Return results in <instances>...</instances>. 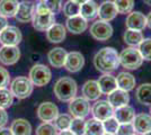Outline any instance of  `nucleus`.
Listing matches in <instances>:
<instances>
[{
    "label": "nucleus",
    "mask_w": 151,
    "mask_h": 135,
    "mask_svg": "<svg viewBox=\"0 0 151 135\" xmlns=\"http://www.w3.org/2000/svg\"><path fill=\"white\" fill-rule=\"evenodd\" d=\"M103 135H114V134H108V133H104Z\"/></svg>",
    "instance_id": "obj_52"
},
{
    "label": "nucleus",
    "mask_w": 151,
    "mask_h": 135,
    "mask_svg": "<svg viewBox=\"0 0 151 135\" xmlns=\"http://www.w3.org/2000/svg\"><path fill=\"white\" fill-rule=\"evenodd\" d=\"M150 113H151V108H150Z\"/></svg>",
    "instance_id": "obj_54"
},
{
    "label": "nucleus",
    "mask_w": 151,
    "mask_h": 135,
    "mask_svg": "<svg viewBox=\"0 0 151 135\" xmlns=\"http://www.w3.org/2000/svg\"><path fill=\"white\" fill-rule=\"evenodd\" d=\"M8 122V114L4 108H0V129L4 127Z\"/></svg>",
    "instance_id": "obj_43"
},
{
    "label": "nucleus",
    "mask_w": 151,
    "mask_h": 135,
    "mask_svg": "<svg viewBox=\"0 0 151 135\" xmlns=\"http://www.w3.org/2000/svg\"><path fill=\"white\" fill-rule=\"evenodd\" d=\"M133 135H138V134H133Z\"/></svg>",
    "instance_id": "obj_53"
},
{
    "label": "nucleus",
    "mask_w": 151,
    "mask_h": 135,
    "mask_svg": "<svg viewBox=\"0 0 151 135\" xmlns=\"http://www.w3.org/2000/svg\"><path fill=\"white\" fill-rule=\"evenodd\" d=\"M10 129L13 132V135H31L32 134V125L28 121L24 118L15 119L12 123Z\"/></svg>",
    "instance_id": "obj_27"
},
{
    "label": "nucleus",
    "mask_w": 151,
    "mask_h": 135,
    "mask_svg": "<svg viewBox=\"0 0 151 135\" xmlns=\"http://www.w3.org/2000/svg\"><path fill=\"white\" fill-rule=\"evenodd\" d=\"M69 131L75 135H85L86 131V122L83 121V118H73L71 121Z\"/></svg>",
    "instance_id": "obj_35"
},
{
    "label": "nucleus",
    "mask_w": 151,
    "mask_h": 135,
    "mask_svg": "<svg viewBox=\"0 0 151 135\" xmlns=\"http://www.w3.org/2000/svg\"><path fill=\"white\" fill-rule=\"evenodd\" d=\"M147 26L151 29V11L149 13V15L147 16Z\"/></svg>",
    "instance_id": "obj_46"
},
{
    "label": "nucleus",
    "mask_w": 151,
    "mask_h": 135,
    "mask_svg": "<svg viewBox=\"0 0 151 135\" xmlns=\"http://www.w3.org/2000/svg\"><path fill=\"white\" fill-rule=\"evenodd\" d=\"M143 135H151V132H148V133H145V134H143Z\"/></svg>",
    "instance_id": "obj_50"
},
{
    "label": "nucleus",
    "mask_w": 151,
    "mask_h": 135,
    "mask_svg": "<svg viewBox=\"0 0 151 135\" xmlns=\"http://www.w3.org/2000/svg\"><path fill=\"white\" fill-rule=\"evenodd\" d=\"M134 132L135 131L132 123H124V124H120L115 135H133Z\"/></svg>",
    "instance_id": "obj_41"
},
{
    "label": "nucleus",
    "mask_w": 151,
    "mask_h": 135,
    "mask_svg": "<svg viewBox=\"0 0 151 135\" xmlns=\"http://www.w3.org/2000/svg\"><path fill=\"white\" fill-rule=\"evenodd\" d=\"M94 65L103 73H109L119 68L120 54L113 47H103L95 55Z\"/></svg>",
    "instance_id": "obj_1"
},
{
    "label": "nucleus",
    "mask_w": 151,
    "mask_h": 135,
    "mask_svg": "<svg viewBox=\"0 0 151 135\" xmlns=\"http://www.w3.org/2000/svg\"><path fill=\"white\" fill-rule=\"evenodd\" d=\"M105 131L103 127V122L96 118H90L86 122L85 135H103Z\"/></svg>",
    "instance_id": "obj_30"
},
{
    "label": "nucleus",
    "mask_w": 151,
    "mask_h": 135,
    "mask_svg": "<svg viewBox=\"0 0 151 135\" xmlns=\"http://www.w3.org/2000/svg\"><path fill=\"white\" fill-rule=\"evenodd\" d=\"M35 9L36 7L32 1H23L19 2V7L17 13L15 15V18L19 23H28L33 20L34 14H35Z\"/></svg>",
    "instance_id": "obj_13"
},
{
    "label": "nucleus",
    "mask_w": 151,
    "mask_h": 135,
    "mask_svg": "<svg viewBox=\"0 0 151 135\" xmlns=\"http://www.w3.org/2000/svg\"><path fill=\"white\" fill-rule=\"evenodd\" d=\"M87 27H88L87 20L80 15L70 17L67 19V29L72 34H81L87 29Z\"/></svg>",
    "instance_id": "obj_20"
},
{
    "label": "nucleus",
    "mask_w": 151,
    "mask_h": 135,
    "mask_svg": "<svg viewBox=\"0 0 151 135\" xmlns=\"http://www.w3.org/2000/svg\"><path fill=\"white\" fill-rule=\"evenodd\" d=\"M116 82H117V88L124 91H131L135 87V78L133 77L129 72H120L116 77Z\"/></svg>",
    "instance_id": "obj_25"
},
{
    "label": "nucleus",
    "mask_w": 151,
    "mask_h": 135,
    "mask_svg": "<svg viewBox=\"0 0 151 135\" xmlns=\"http://www.w3.org/2000/svg\"><path fill=\"white\" fill-rule=\"evenodd\" d=\"M14 96L10 90L7 88H2L0 89V108L6 109L8 107H10L13 105Z\"/></svg>",
    "instance_id": "obj_34"
},
{
    "label": "nucleus",
    "mask_w": 151,
    "mask_h": 135,
    "mask_svg": "<svg viewBox=\"0 0 151 135\" xmlns=\"http://www.w3.org/2000/svg\"><path fill=\"white\" fill-rule=\"evenodd\" d=\"M7 26H8V21H7V18L0 15V32H2V31L6 28Z\"/></svg>",
    "instance_id": "obj_44"
},
{
    "label": "nucleus",
    "mask_w": 151,
    "mask_h": 135,
    "mask_svg": "<svg viewBox=\"0 0 151 135\" xmlns=\"http://www.w3.org/2000/svg\"><path fill=\"white\" fill-rule=\"evenodd\" d=\"M54 95L61 101H71L77 95V84L72 78L63 77L54 84Z\"/></svg>",
    "instance_id": "obj_3"
},
{
    "label": "nucleus",
    "mask_w": 151,
    "mask_h": 135,
    "mask_svg": "<svg viewBox=\"0 0 151 135\" xmlns=\"http://www.w3.org/2000/svg\"><path fill=\"white\" fill-rule=\"evenodd\" d=\"M69 111L76 118H85L90 113L89 101L83 97L73 98L69 104Z\"/></svg>",
    "instance_id": "obj_9"
},
{
    "label": "nucleus",
    "mask_w": 151,
    "mask_h": 135,
    "mask_svg": "<svg viewBox=\"0 0 151 135\" xmlns=\"http://www.w3.org/2000/svg\"><path fill=\"white\" fill-rule=\"evenodd\" d=\"M33 87H34V84H32L29 78L17 77L15 78L10 84V91L14 97H16L18 99H25L32 95Z\"/></svg>",
    "instance_id": "obj_5"
},
{
    "label": "nucleus",
    "mask_w": 151,
    "mask_h": 135,
    "mask_svg": "<svg viewBox=\"0 0 151 135\" xmlns=\"http://www.w3.org/2000/svg\"><path fill=\"white\" fill-rule=\"evenodd\" d=\"M33 27L40 32H46L52 25L55 24V15L51 13L43 2H40L33 17Z\"/></svg>",
    "instance_id": "obj_2"
},
{
    "label": "nucleus",
    "mask_w": 151,
    "mask_h": 135,
    "mask_svg": "<svg viewBox=\"0 0 151 135\" xmlns=\"http://www.w3.org/2000/svg\"><path fill=\"white\" fill-rule=\"evenodd\" d=\"M133 127L134 131L139 134H145L151 132V116L148 114H139L133 119Z\"/></svg>",
    "instance_id": "obj_17"
},
{
    "label": "nucleus",
    "mask_w": 151,
    "mask_h": 135,
    "mask_svg": "<svg viewBox=\"0 0 151 135\" xmlns=\"http://www.w3.org/2000/svg\"><path fill=\"white\" fill-rule=\"evenodd\" d=\"M91 113L94 118L104 122L105 119L114 116V108L107 100H97L91 108Z\"/></svg>",
    "instance_id": "obj_10"
},
{
    "label": "nucleus",
    "mask_w": 151,
    "mask_h": 135,
    "mask_svg": "<svg viewBox=\"0 0 151 135\" xmlns=\"http://www.w3.org/2000/svg\"><path fill=\"white\" fill-rule=\"evenodd\" d=\"M119 126H120V123L117 122V119L114 116L107 118V119H105L103 122L104 131H105V133H108V134H114V135L116 134Z\"/></svg>",
    "instance_id": "obj_39"
},
{
    "label": "nucleus",
    "mask_w": 151,
    "mask_h": 135,
    "mask_svg": "<svg viewBox=\"0 0 151 135\" xmlns=\"http://www.w3.org/2000/svg\"><path fill=\"white\" fill-rule=\"evenodd\" d=\"M20 59V51L17 46H6L0 47V63L4 65H13Z\"/></svg>",
    "instance_id": "obj_12"
},
{
    "label": "nucleus",
    "mask_w": 151,
    "mask_h": 135,
    "mask_svg": "<svg viewBox=\"0 0 151 135\" xmlns=\"http://www.w3.org/2000/svg\"><path fill=\"white\" fill-rule=\"evenodd\" d=\"M80 7H81L80 4L76 2L73 0H69L63 5V13L68 18L79 16L80 15Z\"/></svg>",
    "instance_id": "obj_33"
},
{
    "label": "nucleus",
    "mask_w": 151,
    "mask_h": 135,
    "mask_svg": "<svg viewBox=\"0 0 151 135\" xmlns=\"http://www.w3.org/2000/svg\"><path fill=\"white\" fill-rule=\"evenodd\" d=\"M59 116V109L57 105L51 101L42 103L37 108V117L42 122L51 123Z\"/></svg>",
    "instance_id": "obj_11"
},
{
    "label": "nucleus",
    "mask_w": 151,
    "mask_h": 135,
    "mask_svg": "<svg viewBox=\"0 0 151 135\" xmlns=\"http://www.w3.org/2000/svg\"><path fill=\"white\" fill-rule=\"evenodd\" d=\"M22 32L16 26H7L0 32V43L6 46H17L22 42Z\"/></svg>",
    "instance_id": "obj_8"
},
{
    "label": "nucleus",
    "mask_w": 151,
    "mask_h": 135,
    "mask_svg": "<svg viewBox=\"0 0 151 135\" xmlns=\"http://www.w3.org/2000/svg\"><path fill=\"white\" fill-rule=\"evenodd\" d=\"M143 2L148 6H151V0H143Z\"/></svg>",
    "instance_id": "obj_49"
},
{
    "label": "nucleus",
    "mask_w": 151,
    "mask_h": 135,
    "mask_svg": "<svg viewBox=\"0 0 151 135\" xmlns=\"http://www.w3.org/2000/svg\"><path fill=\"white\" fill-rule=\"evenodd\" d=\"M125 26L127 29H134V31L141 32L147 27V17L140 11L130 13L126 18Z\"/></svg>",
    "instance_id": "obj_15"
},
{
    "label": "nucleus",
    "mask_w": 151,
    "mask_h": 135,
    "mask_svg": "<svg viewBox=\"0 0 151 135\" xmlns=\"http://www.w3.org/2000/svg\"><path fill=\"white\" fill-rule=\"evenodd\" d=\"M73 1H76V2H78V4H80V5H82V4L87 2V1H89V0H73Z\"/></svg>",
    "instance_id": "obj_48"
},
{
    "label": "nucleus",
    "mask_w": 151,
    "mask_h": 135,
    "mask_svg": "<svg viewBox=\"0 0 151 135\" xmlns=\"http://www.w3.org/2000/svg\"><path fill=\"white\" fill-rule=\"evenodd\" d=\"M67 55H68V53H67V51L64 49H62V47H55V49H53V50H51L49 52L47 59H49V61H50L52 66L59 69V68L64 66Z\"/></svg>",
    "instance_id": "obj_22"
},
{
    "label": "nucleus",
    "mask_w": 151,
    "mask_h": 135,
    "mask_svg": "<svg viewBox=\"0 0 151 135\" xmlns=\"http://www.w3.org/2000/svg\"><path fill=\"white\" fill-rule=\"evenodd\" d=\"M108 96V103L113 106V108H119L122 106H125L130 101V96L127 91H124L122 89H116L113 92H111Z\"/></svg>",
    "instance_id": "obj_18"
},
{
    "label": "nucleus",
    "mask_w": 151,
    "mask_h": 135,
    "mask_svg": "<svg viewBox=\"0 0 151 135\" xmlns=\"http://www.w3.org/2000/svg\"><path fill=\"white\" fill-rule=\"evenodd\" d=\"M114 117L117 119V122L120 124L132 123L135 117V113L131 106L125 105V106H122V107L114 109Z\"/></svg>",
    "instance_id": "obj_24"
},
{
    "label": "nucleus",
    "mask_w": 151,
    "mask_h": 135,
    "mask_svg": "<svg viewBox=\"0 0 151 135\" xmlns=\"http://www.w3.org/2000/svg\"><path fill=\"white\" fill-rule=\"evenodd\" d=\"M38 1H40V2H45L46 0H38Z\"/></svg>",
    "instance_id": "obj_51"
},
{
    "label": "nucleus",
    "mask_w": 151,
    "mask_h": 135,
    "mask_svg": "<svg viewBox=\"0 0 151 135\" xmlns=\"http://www.w3.org/2000/svg\"><path fill=\"white\" fill-rule=\"evenodd\" d=\"M85 65V58L80 52H70L67 55L64 68L69 72H78Z\"/></svg>",
    "instance_id": "obj_14"
},
{
    "label": "nucleus",
    "mask_w": 151,
    "mask_h": 135,
    "mask_svg": "<svg viewBox=\"0 0 151 135\" xmlns=\"http://www.w3.org/2000/svg\"><path fill=\"white\" fill-rule=\"evenodd\" d=\"M119 14H130L134 7V0H114Z\"/></svg>",
    "instance_id": "obj_36"
},
{
    "label": "nucleus",
    "mask_w": 151,
    "mask_h": 135,
    "mask_svg": "<svg viewBox=\"0 0 151 135\" xmlns=\"http://www.w3.org/2000/svg\"><path fill=\"white\" fill-rule=\"evenodd\" d=\"M0 135H13V132H12L10 129L1 127V129H0Z\"/></svg>",
    "instance_id": "obj_45"
},
{
    "label": "nucleus",
    "mask_w": 151,
    "mask_h": 135,
    "mask_svg": "<svg viewBox=\"0 0 151 135\" xmlns=\"http://www.w3.org/2000/svg\"><path fill=\"white\" fill-rule=\"evenodd\" d=\"M98 14V5L94 0H89L87 2L82 4L80 7V16L86 20L95 19Z\"/></svg>",
    "instance_id": "obj_29"
},
{
    "label": "nucleus",
    "mask_w": 151,
    "mask_h": 135,
    "mask_svg": "<svg viewBox=\"0 0 151 135\" xmlns=\"http://www.w3.org/2000/svg\"><path fill=\"white\" fill-rule=\"evenodd\" d=\"M18 7V0H0V15L6 18L15 17Z\"/></svg>",
    "instance_id": "obj_26"
},
{
    "label": "nucleus",
    "mask_w": 151,
    "mask_h": 135,
    "mask_svg": "<svg viewBox=\"0 0 151 135\" xmlns=\"http://www.w3.org/2000/svg\"><path fill=\"white\" fill-rule=\"evenodd\" d=\"M82 95L88 101L90 100H97L101 96V91L99 89L98 82L95 80H88L82 86Z\"/></svg>",
    "instance_id": "obj_19"
},
{
    "label": "nucleus",
    "mask_w": 151,
    "mask_h": 135,
    "mask_svg": "<svg viewBox=\"0 0 151 135\" xmlns=\"http://www.w3.org/2000/svg\"><path fill=\"white\" fill-rule=\"evenodd\" d=\"M98 86L101 89V94L104 95H109L111 92H113L114 90L117 89V82H116V77H114L112 74L105 73L104 76H101L98 80Z\"/></svg>",
    "instance_id": "obj_21"
},
{
    "label": "nucleus",
    "mask_w": 151,
    "mask_h": 135,
    "mask_svg": "<svg viewBox=\"0 0 151 135\" xmlns=\"http://www.w3.org/2000/svg\"><path fill=\"white\" fill-rule=\"evenodd\" d=\"M52 72L44 64H35L29 71V80L36 87H43L51 81Z\"/></svg>",
    "instance_id": "obj_6"
},
{
    "label": "nucleus",
    "mask_w": 151,
    "mask_h": 135,
    "mask_svg": "<svg viewBox=\"0 0 151 135\" xmlns=\"http://www.w3.org/2000/svg\"><path fill=\"white\" fill-rule=\"evenodd\" d=\"M138 50L143 60L151 61V39H142V42L139 44Z\"/></svg>",
    "instance_id": "obj_38"
},
{
    "label": "nucleus",
    "mask_w": 151,
    "mask_h": 135,
    "mask_svg": "<svg viewBox=\"0 0 151 135\" xmlns=\"http://www.w3.org/2000/svg\"><path fill=\"white\" fill-rule=\"evenodd\" d=\"M67 31L65 27L61 24H54L46 31V39L51 43H61L65 39Z\"/></svg>",
    "instance_id": "obj_23"
},
{
    "label": "nucleus",
    "mask_w": 151,
    "mask_h": 135,
    "mask_svg": "<svg viewBox=\"0 0 151 135\" xmlns=\"http://www.w3.org/2000/svg\"><path fill=\"white\" fill-rule=\"evenodd\" d=\"M35 134L36 135H58V129H55L54 124L43 122L41 125H38Z\"/></svg>",
    "instance_id": "obj_37"
},
{
    "label": "nucleus",
    "mask_w": 151,
    "mask_h": 135,
    "mask_svg": "<svg viewBox=\"0 0 151 135\" xmlns=\"http://www.w3.org/2000/svg\"><path fill=\"white\" fill-rule=\"evenodd\" d=\"M71 121H72V118L68 114H59V116L53 122H54L55 129L60 132H63V131H68L70 129Z\"/></svg>",
    "instance_id": "obj_32"
},
{
    "label": "nucleus",
    "mask_w": 151,
    "mask_h": 135,
    "mask_svg": "<svg viewBox=\"0 0 151 135\" xmlns=\"http://www.w3.org/2000/svg\"><path fill=\"white\" fill-rule=\"evenodd\" d=\"M143 58L141 56L140 52L135 47H127L121 52L120 64L130 70H137L142 65Z\"/></svg>",
    "instance_id": "obj_4"
},
{
    "label": "nucleus",
    "mask_w": 151,
    "mask_h": 135,
    "mask_svg": "<svg viewBox=\"0 0 151 135\" xmlns=\"http://www.w3.org/2000/svg\"><path fill=\"white\" fill-rule=\"evenodd\" d=\"M137 100L142 105L151 106V84H142L135 91Z\"/></svg>",
    "instance_id": "obj_28"
},
{
    "label": "nucleus",
    "mask_w": 151,
    "mask_h": 135,
    "mask_svg": "<svg viewBox=\"0 0 151 135\" xmlns=\"http://www.w3.org/2000/svg\"><path fill=\"white\" fill-rule=\"evenodd\" d=\"M43 4L51 13H53L54 15L59 13L62 8V0H46Z\"/></svg>",
    "instance_id": "obj_40"
},
{
    "label": "nucleus",
    "mask_w": 151,
    "mask_h": 135,
    "mask_svg": "<svg viewBox=\"0 0 151 135\" xmlns=\"http://www.w3.org/2000/svg\"><path fill=\"white\" fill-rule=\"evenodd\" d=\"M9 82H10V74H9V72L5 68L0 66V89L6 88L7 86L9 84Z\"/></svg>",
    "instance_id": "obj_42"
},
{
    "label": "nucleus",
    "mask_w": 151,
    "mask_h": 135,
    "mask_svg": "<svg viewBox=\"0 0 151 135\" xmlns=\"http://www.w3.org/2000/svg\"><path fill=\"white\" fill-rule=\"evenodd\" d=\"M90 34L95 39L105 42L113 35V27L108 21L96 20L90 27Z\"/></svg>",
    "instance_id": "obj_7"
},
{
    "label": "nucleus",
    "mask_w": 151,
    "mask_h": 135,
    "mask_svg": "<svg viewBox=\"0 0 151 135\" xmlns=\"http://www.w3.org/2000/svg\"><path fill=\"white\" fill-rule=\"evenodd\" d=\"M117 14H119V11L115 7L114 1L106 0L98 7L97 17L99 18V20H103V21H111L116 17Z\"/></svg>",
    "instance_id": "obj_16"
},
{
    "label": "nucleus",
    "mask_w": 151,
    "mask_h": 135,
    "mask_svg": "<svg viewBox=\"0 0 151 135\" xmlns=\"http://www.w3.org/2000/svg\"><path fill=\"white\" fill-rule=\"evenodd\" d=\"M124 42L127 45H130L131 47L133 46H139V44L142 42L143 39V35L140 31H134V29H126L124 33Z\"/></svg>",
    "instance_id": "obj_31"
},
{
    "label": "nucleus",
    "mask_w": 151,
    "mask_h": 135,
    "mask_svg": "<svg viewBox=\"0 0 151 135\" xmlns=\"http://www.w3.org/2000/svg\"><path fill=\"white\" fill-rule=\"evenodd\" d=\"M58 135H75L73 133H71L69 129L68 131H63V132H61L60 134H58Z\"/></svg>",
    "instance_id": "obj_47"
}]
</instances>
